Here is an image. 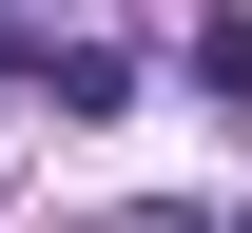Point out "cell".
Instances as JSON below:
<instances>
[{
	"label": "cell",
	"instance_id": "6da1fadb",
	"mask_svg": "<svg viewBox=\"0 0 252 233\" xmlns=\"http://www.w3.org/2000/svg\"><path fill=\"white\" fill-rule=\"evenodd\" d=\"M194 98H252V0H214V20H194Z\"/></svg>",
	"mask_w": 252,
	"mask_h": 233
}]
</instances>
